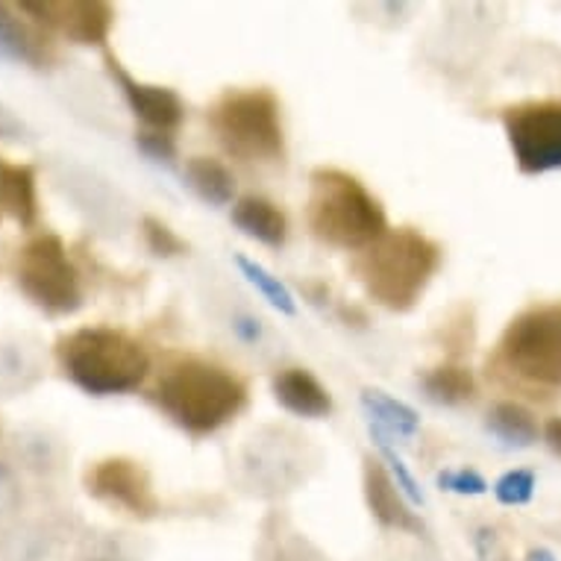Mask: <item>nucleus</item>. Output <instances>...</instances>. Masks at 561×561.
<instances>
[{
  "mask_svg": "<svg viewBox=\"0 0 561 561\" xmlns=\"http://www.w3.org/2000/svg\"><path fill=\"white\" fill-rule=\"evenodd\" d=\"M442 262L438 241L414 227H397L356 253L350 267L374 304L405 314L421 304L435 274L442 271Z\"/></svg>",
  "mask_w": 561,
  "mask_h": 561,
  "instance_id": "obj_2",
  "label": "nucleus"
},
{
  "mask_svg": "<svg viewBox=\"0 0 561 561\" xmlns=\"http://www.w3.org/2000/svg\"><path fill=\"white\" fill-rule=\"evenodd\" d=\"M206 124L224 153L241 162H283L286 127L283 103L267 85L227 89L206 112Z\"/></svg>",
  "mask_w": 561,
  "mask_h": 561,
  "instance_id": "obj_6",
  "label": "nucleus"
},
{
  "mask_svg": "<svg viewBox=\"0 0 561 561\" xmlns=\"http://www.w3.org/2000/svg\"><path fill=\"white\" fill-rule=\"evenodd\" d=\"M526 561H556V556H552L550 550H543V547H538V550H529Z\"/></svg>",
  "mask_w": 561,
  "mask_h": 561,
  "instance_id": "obj_37",
  "label": "nucleus"
},
{
  "mask_svg": "<svg viewBox=\"0 0 561 561\" xmlns=\"http://www.w3.org/2000/svg\"><path fill=\"white\" fill-rule=\"evenodd\" d=\"M362 409L368 414L370 435L377 442H412L421 433V414L403 400L386 394L382 388H365Z\"/></svg>",
  "mask_w": 561,
  "mask_h": 561,
  "instance_id": "obj_15",
  "label": "nucleus"
},
{
  "mask_svg": "<svg viewBox=\"0 0 561 561\" xmlns=\"http://www.w3.org/2000/svg\"><path fill=\"white\" fill-rule=\"evenodd\" d=\"M183 180L203 203H209V206H215V209H224V206H230L232 209V203L239 201V197H236V188H239L236 174H232L230 168L224 165L221 159H215V157L185 159Z\"/></svg>",
  "mask_w": 561,
  "mask_h": 561,
  "instance_id": "obj_18",
  "label": "nucleus"
},
{
  "mask_svg": "<svg viewBox=\"0 0 561 561\" xmlns=\"http://www.w3.org/2000/svg\"><path fill=\"white\" fill-rule=\"evenodd\" d=\"M0 56L10 62L47 68L56 59L54 38L19 3H0Z\"/></svg>",
  "mask_w": 561,
  "mask_h": 561,
  "instance_id": "obj_13",
  "label": "nucleus"
},
{
  "mask_svg": "<svg viewBox=\"0 0 561 561\" xmlns=\"http://www.w3.org/2000/svg\"><path fill=\"white\" fill-rule=\"evenodd\" d=\"M494 497L503 506H526V503H533L535 497V473L526 468L508 470L503 477L494 482Z\"/></svg>",
  "mask_w": 561,
  "mask_h": 561,
  "instance_id": "obj_27",
  "label": "nucleus"
},
{
  "mask_svg": "<svg viewBox=\"0 0 561 561\" xmlns=\"http://www.w3.org/2000/svg\"><path fill=\"white\" fill-rule=\"evenodd\" d=\"M541 438L547 442V447H550L556 456H561V417H550V421L543 424Z\"/></svg>",
  "mask_w": 561,
  "mask_h": 561,
  "instance_id": "obj_36",
  "label": "nucleus"
},
{
  "mask_svg": "<svg viewBox=\"0 0 561 561\" xmlns=\"http://www.w3.org/2000/svg\"><path fill=\"white\" fill-rule=\"evenodd\" d=\"M259 561H323V556L314 550L312 543H306V538H300V535L276 533L265 538Z\"/></svg>",
  "mask_w": 561,
  "mask_h": 561,
  "instance_id": "obj_25",
  "label": "nucleus"
},
{
  "mask_svg": "<svg viewBox=\"0 0 561 561\" xmlns=\"http://www.w3.org/2000/svg\"><path fill=\"white\" fill-rule=\"evenodd\" d=\"M24 136H27L24 121H21L7 103L0 101V141H21Z\"/></svg>",
  "mask_w": 561,
  "mask_h": 561,
  "instance_id": "obj_33",
  "label": "nucleus"
},
{
  "mask_svg": "<svg viewBox=\"0 0 561 561\" xmlns=\"http://www.w3.org/2000/svg\"><path fill=\"white\" fill-rule=\"evenodd\" d=\"M21 491L19 482H15V473H12L3 461H0V517L12 515L19 508Z\"/></svg>",
  "mask_w": 561,
  "mask_h": 561,
  "instance_id": "obj_32",
  "label": "nucleus"
},
{
  "mask_svg": "<svg viewBox=\"0 0 561 561\" xmlns=\"http://www.w3.org/2000/svg\"><path fill=\"white\" fill-rule=\"evenodd\" d=\"M508 148L520 174L561 171V101H529L503 112Z\"/></svg>",
  "mask_w": 561,
  "mask_h": 561,
  "instance_id": "obj_8",
  "label": "nucleus"
},
{
  "mask_svg": "<svg viewBox=\"0 0 561 561\" xmlns=\"http://www.w3.org/2000/svg\"><path fill=\"white\" fill-rule=\"evenodd\" d=\"M274 400L288 414L306 417V421H321L332 414V394L321 379L309 368H283L271 379Z\"/></svg>",
  "mask_w": 561,
  "mask_h": 561,
  "instance_id": "obj_14",
  "label": "nucleus"
},
{
  "mask_svg": "<svg viewBox=\"0 0 561 561\" xmlns=\"http://www.w3.org/2000/svg\"><path fill=\"white\" fill-rule=\"evenodd\" d=\"M306 227L321 244L347 253H362L391 230L382 203L368 192V185L332 165L314 168L309 174Z\"/></svg>",
  "mask_w": 561,
  "mask_h": 561,
  "instance_id": "obj_4",
  "label": "nucleus"
},
{
  "mask_svg": "<svg viewBox=\"0 0 561 561\" xmlns=\"http://www.w3.org/2000/svg\"><path fill=\"white\" fill-rule=\"evenodd\" d=\"M19 7L38 27L75 45L103 47L115 27V10L106 0H24Z\"/></svg>",
  "mask_w": 561,
  "mask_h": 561,
  "instance_id": "obj_10",
  "label": "nucleus"
},
{
  "mask_svg": "<svg viewBox=\"0 0 561 561\" xmlns=\"http://www.w3.org/2000/svg\"><path fill=\"white\" fill-rule=\"evenodd\" d=\"M50 535L38 526H10L0 533V561H47Z\"/></svg>",
  "mask_w": 561,
  "mask_h": 561,
  "instance_id": "obj_23",
  "label": "nucleus"
},
{
  "mask_svg": "<svg viewBox=\"0 0 561 561\" xmlns=\"http://www.w3.org/2000/svg\"><path fill=\"white\" fill-rule=\"evenodd\" d=\"M248 386L239 374L201 356L165 365L150 388V403L159 414L192 438L221 433L248 409Z\"/></svg>",
  "mask_w": 561,
  "mask_h": 561,
  "instance_id": "obj_1",
  "label": "nucleus"
},
{
  "mask_svg": "<svg viewBox=\"0 0 561 561\" xmlns=\"http://www.w3.org/2000/svg\"><path fill=\"white\" fill-rule=\"evenodd\" d=\"M230 218L236 224V230L248 239L259 241L271 250L286 248L288 241V215L267 197L259 194H244L232 203Z\"/></svg>",
  "mask_w": 561,
  "mask_h": 561,
  "instance_id": "obj_16",
  "label": "nucleus"
},
{
  "mask_svg": "<svg viewBox=\"0 0 561 561\" xmlns=\"http://www.w3.org/2000/svg\"><path fill=\"white\" fill-rule=\"evenodd\" d=\"M15 450H19L21 461L27 465L30 470H38V473H47V470L56 468L59 461V444L50 438L42 430H27L15 438Z\"/></svg>",
  "mask_w": 561,
  "mask_h": 561,
  "instance_id": "obj_24",
  "label": "nucleus"
},
{
  "mask_svg": "<svg viewBox=\"0 0 561 561\" xmlns=\"http://www.w3.org/2000/svg\"><path fill=\"white\" fill-rule=\"evenodd\" d=\"M56 365L65 379L92 397L133 394L150 377L145 344L115 327H80L59 335Z\"/></svg>",
  "mask_w": 561,
  "mask_h": 561,
  "instance_id": "obj_3",
  "label": "nucleus"
},
{
  "mask_svg": "<svg viewBox=\"0 0 561 561\" xmlns=\"http://www.w3.org/2000/svg\"><path fill=\"white\" fill-rule=\"evenodd\" d=\"M362 491H365L370 517L382 529L409 535L424 533V524H421V517L414 515V506L405 500V494L397 488V482L379 459H370L368 456L365 465H362Z\"/></svg>",
  "mask_w": 561,
  "mask_h": 561,
  "instance_id": "obj_12",
  "label": "nucleus"
},
{
  "mask_svg": "<svg viewBox=\"0 0 561 561\" xmlns=\"http://www.w3.org/2000/svg\"><path fill=\"white\" fill-rule=\"evenodd\" d=\"M477 552H479V561H503L500 556V543H497V533L494 529H479L477 533Z\"/></svg>",
  "mask_w": 561,
  "mask_h": 561,
  "instance_id": "obj_34",
  "label": "nucleus"
},
{
  "mask_svg": "<svg viewBox=\"0 0 561 561\" xmlns=\"http://www.w3.org/2000/svg\"><path fill=\"white\" fill-rule=\"evenodd\" d=\"M15 286L38 312L68 318L83 306V279L68 256L65 241L54 232H42L19 250Z\"/></svg>",
  "mask_w": 561,
  "mask_h": 561,
  "instance_id": "obj_7",
  "label": "nucleus"
},
{
  "mask_svg": "<svg viewBox=\"0 0 561 561\" xmlns=\"http://www.w3.org/2000/svg\"><path fill=\"white\" fill-rule=\"evenodd\" d=\"M0 218H12L21 227L38 221L36 168L0 159Z\"/></svg>",
  "mask_w": 561,
  "mask_h": 561,
  "instance_id": "obj_17",
  "label": "nucleus"
},
{
  "mask_svg": "<svg viewBox=\"0 0 561 561\" xmlns=\"http://www.w3.org/2000/svg\"><path fill=\"white\" fill-rule=\"evenodd\" d=\"M232 332H236L241 341L256 344V341L262 339V321H259V318H253V314H239V318L232 321Z\"/></svg>",
  "mask_w": 561,
  "mask_h": 561,
  "instance_id": "obj_35",
  "label": "nucleus"
},
{
  "mask_svg": "<svg viewBox=\"0 0 561 561\" xmlns=\"http://www.w3.org/2000/svg\"><path fill=\"white\" fill-rule=\"evenodd\" d=\"M36 344L24 339H0V397L24 394L42 379Z\"/></svg>",
  "mask_w": 561,
  "mask_h": 561,
  "instance_id": "obj_19",
  "label": "nucleus"
},
{
  "mask_svg": "<svg viewBox=\"0 0 561 561\" xmlns=\"http://www.w3.org/2000/svg\"><path fill=\"white\" fill-rule=\"evenodd\" d=\"M141 239H145L150 253L159 259L183 256L185 250H188V244H185L165 221H159L153 215H145V218H141Z\"/></svg>",
  "mask_w": 561,
  "mask_h": 561,
  "instance_id": "obj_26",
  "label": "nucleus"
},
{
  "mask_svg": "<svg viewBox=\"0 0 561 561\" xmlns=\"http://www.w3.org/2000/svg\"><path fill=\"white\" fill-rule=\"evenodd\" d=\"M485 430L515 450H526L541 438V426L535 421V414L515 400H500L491 405L485 414Z\"/></svg>",
  "mask_w": 561,
  "mask_h": 561,
  "instance_id": "obj_20",
  "label": "nucleus"
},
{
  "mask_svg": "<svg viewBox=\"0 0 561 561\" xmlns=\"http://www.w3.org/2000/svg\"><path fill=\"white\" fill-rule=\"evenodd\" d=\"M438 488H442V491H450V494H459V497H482L488 491V482L482 479V473H477V470L456 468L438 473Z\"/></svg>",
  "mask_w": 561,
  "mask_h": 561,
  "instance_id": "obj_29",
  "label": "nucleus"
},
{
  "mask_svg": "<svg viewBox=\"0 0 561 561\" xmlns=\"http://www.w3.org/2000/svg\"><path fill=\"white\" fill-rule=\"evenodd\" d=\"M491 368L517 388L561 394V300L515 314L500 335Z\"/></svg>",
  "mask_w": 561,
  "mask_h": 561,
  "instance_id": "obj_5",
  "label": "nucleus"
},
{
  "mask_svg": "<svg viewBox=\"0 0 561 561\" xmlns=\"http://www.w3.org/2000/svg\"><path fill=\"white\" fill-rule=\"evenodd\" d=\"M106 71H110L112 80L118 83L129 112L145 124V129L171 133V136H174L176 129L183 127L185 103L174 89L157 83H141V80H136V77L129 75L127 68H124L112 54H106Z\"/></svg>",
  "mask_w": 561,
  "mask_h": 561,
  "instance_id": "obj_11",
  "label": "nucleus"
},
{
  "mask_svg": "<svg viewBox=\"0 0 561 561\" xmlns=\"http://www.w3.org/2000/svg\"><path fill=\"white\" fill-rule=\"evenodd\" d=\"M236 265H239L241 276L248 279L250 286L256 288L259 295L265 297L267 304L274 306L276 312L286 314V318H295L297 300H295V295L288 291V286L283 283V279H279V276H274L265 265H262V262L244 256V253H239V256H236Z\"/></svg>",
  "mask_w": 561,
  "mask_h": 561,
  "instance_id": "obj_22",
  "label": "nucleus"
},
{
  "mask_svg": "<svg viewBox=\"0 0 561 561\" xmlns=\"http://www.w3.org/2000/svg\"><path fill=\"white\" fill-rule=\"evenodd\" d=\"M136 148L153 162H165L171 165L176 159V136L171 133H153V129H141L136 136Z\"/></svg>",
  "mask_w": 561,
  "mask_h": 561,
  "instance_id": "obj_30",
  "label": "nucleus"
},
{
  "mask_svg": "<svg viewBox=\"0 0 561 561\" xmlns=\"http://www.w3.org/2000/svg\"><path fill=\"white\" fill-rule=\"evenodd\" d=\"M377 447H379V456H382V461H386L388 473H391V479L397 482V488L403 491L405 500H409L412 506H424L426 503L424 491H421V485H417V479L412 477V470L405 468V461L397 456L394 447H391L388 442H377Z\"/></svg>",
  "mask_w": 561,
  "mask_h": 561,
  "instance_id": "obj_28",
  "label": "nucleus"
},
{
  "mask_svg": "<svg viewBox=\"0 0 561 561\" xmlns=\"http://www.w3.org/2000/svg\"><path fill=\"white\" fill-rule=\"evenodd\" d=\"M421 391L435 405H461L470 403L477 394V379L459 362H444L421 377Z\"/></svg>",
  "mask_w": 561,
  "mask_h": 561,
  "instance_id": "obj_21",
  "label": "nucleus"
},
{
  "mask_svg": "<svg viewBox=\"0 0 561 561\" xmlns=\"http://www.w3.org/2000/svg\"><path fill=\"white\" fill-rule=\"evenodd\" d=\"M85 494L124 515L148 520L159 515V497L148 468L127 456H110L89 465L83 473Z\"/></svg>",
  "mask_w": 561,
  "mask_h": 561,
  "instance_id": "obj_9",
  "label": "nucleus"
},
{
  "mask_svg": "<svg viewBox=\"0 0 561 561\" xmlns=\"http://www.w3.org/2000/svg\"><path fill=\"white\" fill-rule=\"evenodd\" d=\"M77 561H133V556H129L115 538L94 535V538H85V541L80 543Z\"/></svg>",
  "mask_w": 561,
  "mask_h": 561,
  "instance_id": "obj_31",
  "label": "nucleus"
}]
</instances>
